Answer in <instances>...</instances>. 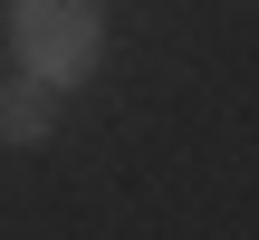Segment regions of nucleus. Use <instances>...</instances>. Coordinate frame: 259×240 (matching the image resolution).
Masks as SVG:
<instances>
[{
	"mask_svg": "<svg viewBox=\"0 0 259 240\" xmlns=\"http://www.w3.org/2000/svg\"><path fill=\"white\" fill-rule=\"evenodd\" d=\"M48 125H58V87H38V77L0 87V144H38Z\"/></svg>",
	"mask_w": 259,
	"mask_h": 240,
	"instance_id": "f03ea898",
	"label": "nucleus"
},
{
	"mask_svg": "<svg viewBox=\"0 0 259 240\" xmlns=\"http://www.w3.org/2000/svg\"><path fill=\"white\" fill-rule=\"evenodd\" d=\"M10 38L38 87H77L106 48V10L96 0H10Z\"/></svg>",
	"mask_w": 259,
	"mask_h": 240,
	"instance_id": "f257e3e1",
	"label": "nucleus"
}]
</instances>
